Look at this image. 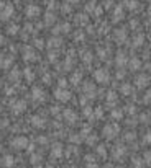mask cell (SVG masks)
<instances>
[{
    "mask_svg": "<svg viewBox=\"0 0 151 168\" xmlns=\"http://www.w3.org/2000/svg\"><path fill=\"white\" fill-rule=\"evenodd\" d=\"M118 131H120V127L117 126V124H109V126H105L104 127V137L105 139H115L118 136Z\"/></svg>",
    "mask_w": 151,
    "mask_h": 168,
    "instance_id": "6da1fadb",
    "label": "cell"
},
{
    "mask_svg": "<svg viewBox=\"0 0 151 168\" xmlns=\"http://www.w3.org/2000/svg\"><path fill=\"white\" fill-rule=\"evenodd\" d=\"M12 147L17 149V150H23L26 147H30V141H28L26 137L20 136V137H17V139H13V141H12Z\"/></svg>",
    "mask_w": 151,
    "mask_h": 168,
    "instance_id": "7a4b0ae2",
    "label": "cell"
},
{
    "mask_svg": "<svg viewBox=\"0 0 151 168\" xmlns=\"http://www.w3.org/2000/svg\"><path fill=\"white\" fill-rule=\"evenodd\" d=\"M94 78H95V82H99V83H107V82H109V78H110V75H109V72H107L105 69H97L94 72Z\"/></svg>",
    "mask_w": 151,
    "mask_h": 168,
    "instance_id": "3957f363",
    "label": "cell"
},
{
    "mask_svg": "<svg viewBox=\"0 0 151 168\" xmlns=\"http://www.w3.org/2000/svg\"><path fill=\"white\" fill-rule=\"evenodd\" d=\"M54 96H56V100L57 101H69V98H71V93H69V90H66V88H57L56 91H54Z\"/></svg>",
    "mask_w": 151,
    "mask_h": 168,
    "instance_id": "277c9868",
    "label": "cell"
},
{
    "mask_svg": "<svg viewBox=\"0 0 151 168\" xmlns=\"http://www.w3.org/2000/svg\"><path fill=\"white\" fill-rule=\"evenodd\" d=\"M148 83H149V77L146 74H141L135 78V85L138 86V88H145V86H148Z\"/></svg>",
    "mask_w": 151,
    "mask_h": 168,
    "instance_id": "5b68a950",
    "label": "cell"
},
{
    "mask_svg": "<svg viewBox=\"0 0 151 168\" xmlns=\"http://www.w3.org/2000/svg\"><path fill=\"white\" fill-rule=\"evenodd\" d=\"M12 13H13V7L12 5H7L5 10H2V13H0V18H2V20H8L12 17Z\"/></svg>",
    "mask_w": 151,
    "mask_h": 168,
    "instance_id": "8992f818",
    "label": "cell"
},
{
    "mask_svg": "<svg viewBox=\"0 0 151 168\" xmlns=\"http://www.w3.org/2000/svg\"><path fill=\"white\" fill-rule=\"evenodd\" d=\"M51 157L53 158H61L62 157V147L59 144H56L54 147H53V150H51Z\"/></svg>",
    "mask_w": 151,
    "mask_h": 168,
    "instance_id": "52a82bcc",
    "label": "cell"
},
{
    "mask_svg": "<svg viewBox=\"0 0 151 168\" xmlns=\"http://www.w3.org/2000/svg\"><path fill=\"white\" fill-rule=\"evenodd\" d=\"M30 122L33 124L35 127H43V126H45V119L40 118V116H33V118L30 119Z\"/></svg>",
    "mask_w": 151,
    "mask_h": 168,
    "instance_id": "ba28073f",
    "label": "cell"
},
{
    "mask_svg": "<svg viewBox=\"0 0 151 168\" xmlns=\"http://www.w3.org/2000/svg\"><path fill=\"white\" fill-rule=\"evenodd\" d=\"M64 119H66L67 122H74L76 121V113L73 111V109H66V111H64Z\"/></svg>",
    "mask_w": 151,
    "mask_h": 168,
    "instance_id": "9c48e42d",
    "label": "cell"
},
{
    "mask_svg": "<svg viewBox=\"0 0 151 168\" xmlns=\"http://www.w3.org/2000/svg\"><path fill=\"white\" fill-rule=\"evenodd\" d=\"M26 13H28V17H38V15H40V7H36V5L28 7V8H26Z\"/></svg>",
    "mask_w": 151,
    "mask_h": 168,
    "instance_id": "30bf717a",
    "label": "cell"
},
{
    "mask_svg": "<svg viewBox=\"0 0 151 168\" xmlns=\"http://www.w3.org/2000/svg\"><path fill=\"white\" fill-rule=\"evenodd\" d=\"M26 103L25 101H17V103H13V111L15 113H21V111H25L26 109V106H25Z\"/></svg>",
    "mask_w": 151,
    "mask_h": 168,
    "instance_id": "8fae6325",
    "label": "cell"
},
{
    "mask_svg": "<svg viewBox=\"0 0 151 168\" xmlns=\"http://www.w3.org/2000/svg\"><path fill=\"white\" fill-rule=\"evenodd\" d=\"M115 39H117L118 42H125V39H127V33L121 31V30H117V33H115Z\"/></svg>",
    "mask_w": 151,
    "mask_h": 168,
    "instance_id": "7c38bea8",
    "label": "cell"
},
{
    "mask_svg": "<svg viewBox=\"0 0 151 168\" xmlns=\"http://www.w3.org/2000/svg\"><path fill=\"white\" fill-rule=\"evenodd\" d=\"M33 100H43L45 98V95H43V91H41V88H33Z\"/></svg>",
    "mask_w": 151,
    "mask_h": 168,
    "instance_id": "4fadbf2b",
    "label": "cell"
},
{
    "mask_svg": "<svg viewBox=\"0 0 151 168\" xmlns=\"http://www.w3.org/2000/svg\"><path fill=\"white\" fill-rule=\"evenodd\" d=\"M140 65H141V62H140V59H136V57L130 61V69H132V70H138Z\"/></svg>",
    "mask_w": 151,
    "mask_h": 168,
    "instance_id": "5bb4252c",
    "label": "cell"
},
{
    "mask_svg": "<svg viewBox=\"0 0 151 168\" xmlns=\"http://www.w3.org/2000/svg\"><path fill=\"white\" fill-rule=\"evenodd\" d=\"M25 61H35V59H36V56H35V52H33V51H30V49H26L25 51Z\"/></svg>",
    "mask_w": 151,
    "mask_h": 168,
    "instance_id": "9a60e30c",
    "label": "cell"
},
{
    "mask_svg": "<svg viewBox=\"0 0 151 168\" xmlns=\"http://www.w3.org/2000/svg\"><path fill=\"white\" fill-rule=\"evenodd\" d=\"M132 85H128V83H123V85H121V88H120V91L121 93H123V95H130L132 93Z\"/></svg>",
    "mask_w": 151,
    "mask_h": 168,
    "instance_id": "2e32d148",
    "label": "cell"
},
{
    "mask_svg": "<svg viewBox=\"0 0 151 168\" xmlns=\"http://www.w3.org/2000/svg\"><path fill=\"white\" fill-rule=\"evenodd\" d=\"M132 165L135 168H143V165H145V160H141V158H133L132 160Z\"/></svg>",
    "mask_w": 151,
    "mask_h": 168,
    "instance_id": "e0dca14e",
    "label": "cell"
},
{
    "mask_svg": "<svg viewBox=\"0 0 151 168\" xmlns=\"http://www.w3.org/2000/svg\"><path fill=\"white\" fill-rule=\"evenodd\" d=\"M2 165H5V166H12V165H13V158H12L10 155H5V157L2 158Z\"/></svg>",
    "mask_w": 151,
    "mask_h": 168,
    "instance_id": "ac0fdd59",
    "label": "cell"
},
{
    "mask_svg": "<svg viewBox=\"0 0 151 168\" xmlns=\"http://www.w3.org/2000/svg\"><path fill=\"white\" fill-rule=\"evenodd\" d=\"M127 62V56L123 54V52H120L118 56H117V65H123Z\"/></svg>",
    "mask_w": 151,
    "mask_h": 168,
    "instance_id": "d6986e66",
    "label": "cell"
},
{
    "mask_svg": "<svg viewBox=\"0 0 151 168\" xmlns=\"http://www.w3.org/2000/svg\"><path fill=\"white\" fill-rule=\"evenodd\" d=\"M143 158H145V163H146L148 166H151V152H145Z\"/></svg>",
    "mask_w": 151,
    "mask_h": 168,
    "instance_id": "ffe728a7",
    "label": "cell"
},
{
    "mask_svg": "<svg viewBox=\"0 0 151 168\" xmlns=\"http://www.w3.org/2000/svg\"><path fill=\"white\" fill-rule=\"evenodd\" d=\"M25 75H26V80H28V82H33L35 75H33V72H31L30 69H26V70H25Z\"/></svg>",
    "mask_w": 151,
    "mask_h": 168,
    "instance_id": "44dd1931",
    "label": "cell"
},
{
    "mask_svg": "<svg viewBox=\"0 0 151 168\" xmlns=\"http://www.w3.org/2000/svg\"><path fill=\"white\" fill-rule=\"evenodd\" d=\"M120 155H125V149L123 147H117V150H115V157H120Z\"/></svg>",
    "mask_w": 151,
    "mask_h": 168,
    "instance_id": "7402d4cb",
    "label": "cell"
},
{
    "mask_svg": "<svg viewBox=\"0 0 151 168\" xmlns=\"http://www.w3.org/2000/svg\"><path fill=\"white\" fill-rule=\"evenodd\" d=\"M107 101H110V103H115V101H117V95H113V91H110V95L107 96Z\"/></svg>",
    "mask_w": 151,
    "mask_h": 168,
    "instance_id": "603a6c76",
    "label": "cell"
},
{
    "mask_svg": "<svg viewBox=\"0 0 151 168\" xmlns=\"http://www.w3.org/2000/svg\"><path fill=\"white\" fill-rule=\"evenodd\" d=\"M53 21H54V17H53V13H48V15H46V23H48V25H51Z\"/></svg>",
    "mask_w": 151,
    "mask_h": 168,
    "instance_id": "cb8c5ba5",
    "label": "cell"
},
{
    "mask_svg": "<svg viewBox=\"0 0 151 168\" xmlns=\"http://www.w3.org/2000/svg\"><path fill=\"white\" fill-rule=\"evenodd\" d=\"M17 31H18V26H17V25H12V26H10V30H8V33H10V34H15Z\"/></svg>",
    "mask_w": 151,
    "mask_h": 168,
    "instance_id": "d4e9b609",
    "label": "cell"
},
{
    "mask_svg": "<svg viewBox=\"0 0 151 168\" xmlns=\"http://www.w3.org/2000/svg\"><path fill=\"white\" fill-rule=\"evenodd\" d=\"M18 75H20V74H18V72H17V70H13V72H12V75H10V78L13 80V82H15V78L18 80Z\"/></svg>",
    "mask_w": 151,
    "mask_h": 168,
    "instance_id": "484cf974",
    "label": "cell"
},
{
    "mask_svg": "<svg viewBox=\"0 0 151 168\" xmlns=\"http://www.w3.org/2000/svg\"><path fill=\"white\" fill-rule=\"evenodd\" d=\"M66 85H67V82H66L64 78H61V80H59V88H66Z\"/></svg>",
    "mask_w": 151,
    "mask_h": 168,
    "instance_id": "4316f807",
    "label": "cell"
},
{
    "mask_svg": "<svg viewBox=\"0 0 151 168\" xmlns=\"http://www.w3.org/2000/svg\"><path fill=\"white\" fill-rule=\"evenodd\" d=\"M112 116H113V118H120V116H121V111H118V109H115V111L112 113Z\"/></svg>",
    "mask_w": 151,
    "mask_h": 168,
    "instance_id": "83f0119b",
    "label": "cell"
},
{
    "mask_svg": "<svg viewBox=\"0 0 151 168\" xmlns=\"http://www.w3.org/2000/svg\"><path fill=\"white\" fill-rule=\"evenodd\" d=\"M61 44V39H51V46H59Z\"/></svg>",
    "mask_w": 151,
    "mask_h": 168,
    "instance_id": "f1b7e54d",
    "label": "cell"
},
{
    "mask_svg": "<svg viewBox=\"0 0 151 168\" xmlns=\"http://www.w3.org/2000/svg\"><path fill=\"white\" fill-rule=\"evenodd\" d=\"M94 142H97V137L92 136V137H89V139H87V144H94Z\"/></svg>",
    "mask_w": 151,
    "mask_h": 168,
    "instance_id": "f546056e",
    "label": "cell"
},
{
    "mask_svg": "<svg viewBox=\"0 0 151 168\" xmlns=\"http://www.w3.org/2000/svg\"><path fill=\"white\" fill-rule=\"evenodd\" d=\"M97 152L100 153V155H105V147H102V145H100V147L97 149Z\"/></svg>",
    "mask_w": 151,
    "mask_h": 168,
    "instance_id": "4dcf8cb0",
    "label": "cell"
},
{
    "mask_svg": "<svg viewBox=\"0 0 151 168\" xmlns=\"http://www.w3.org/2000/svg\"><path fill=\"white\" fill-rule=\"evenodd\" d=\"M141 42H143V36H138V38H136V42H135V44H136V46H140Z\"/></svg>",
    "mask_w": 151,
    "mask_h": 168,
    "instance_id": "1f68e13d",
    "label": "cell"
},
{
    "mask_svg": "<svg viewBox=\"0 0 151 168\" xmlns=\"http://www.w3.org/2000/svg\"><path fill=\"white\" fill-rule=\"evenodd\" d=\"M38 142H40V144H46V142H48V139H46V137H40V139H38Z\"/></svg>",
    "mask_w": 151,
    "mask_h": 168,
    "instance_id": "d6a6232c",
    "label": "cell"
},
{
    "mask_svg": "<svg viewBox=\"0 0 151 168\" xmlns=\"http://www.w3.org/2000/svg\"><path fill=\"white\" fill-rule=\"evenodd\" d=\"M145 141H146V142H149V144H151V132H148V134H146V136H145Z\"/></svg>",
    "mask_w": 151,
    "mask_h": 168,
    "instance_id": "836d02e7",
    "label": "cell"
},
{
    "mask_svg": "<svg viewBox=\"0 0 151 168\" xmlns=\"http://www.w3.org/2000/svg\"><path fill=\"white\" fill-rule=\"evenodd\" d=\"M90 113H92V109H90V108H85V109H84V114H85V116H89Z\"/></svg>",
    "mask_w": 151,
    "mask_h": 168,
    "instance_id": "e575fe53",
    "label": "cell"
},
{
    "mask_svg": "<svg viewBox=\"0 0 151 168\" xmlns=\"http://www.w3.org/2000/svg\"><path fill=\"white\" fill-rule=\"evenodd\" d=\"M94 7H95V2H92V3H89V5H87V10H92V8H94Z\"/></svg>",
    "mask_w": 151,
    "mask_h": 168,
    "instance_id": "d590c367",
    "label": "cell"
},
{
    "mask_svg": "<svg viewBox=\"0 0 151 168\" xmlns=\"http://www.w3.org/2000/svg\"><path fill=\"white\" fill-rule=\"evenodd\" d=\"M77 21H79V23H85V17H79Z\"/></svg>",
    "mask_w": 151,
    "mask_h": 168,
    "instance_id": "8d00e7d4",
    "label": "cell"
},
{
    "mask_svg": "<svg viewBox=\"0 0 151 168\" xmlns=\"http://www.w3.org/2000/svg\"><path fill=\"white\" fill-rule=\"evenodd\" d=\"M85 168H97V165H95V163H90V165H87Z\"/></svg>",
    "mask_w": 151,
    "mask_h": 168,
    "instance_id": "74e56055",
    "label": "cell"
},
{
    "mask_svg": "<svg viewBox=\"0 0 151 168\" xmlns=\"http://www.w3.org/2000/svg\"><path fill=\"white\" fill-rule=\"evenodd\" d=\"M148 12H149V15H151V5L148 7Z\"/></svg>",
    "mask_w": 151,
    "mask_h": 168,
    "instance_id": "f35d334b",
    "label": "cell"
},
{
    "mask_svg": "<svg viewBox=\"0 0 151 168\" xmlns=\"http://www.w3.org/2000/svg\"><path fill=\"white\" fill-rule=\"evenodd\" d=\"M45 168H54L53 165H48V166H45Z\"/></svg>",
    "mask_w": 151,
    "mask_h": 168,
    "instance_id": "ab89813d",
    "label": "cell"
},
{
    "mask_svg": "<svg viewBox=\"0 0 151 168\" xmlns=\"http://www.w3.org/2000/svg\"><path fill=\"white\" fill-rule=\"evenodd\" d=\"M148 25H149V28H151V18H149V21H148Z\"/></svg>",
    "mask_w": 151,
    "mask_h": 168,
    "instance_id": "60d3db41",
    "label": "cell"
},
{
    "mask_svg": "<svg viewBox=\"0 0 151 168\" xmlns=\"http://www.w3.org/2000/svg\"><path fill=\"white\" fill-rule=\"evenodd\" d=\"M69 168H76V166H69Z\"/></svg>",
    "mask_w": 151,
    "mask_h": 168,
    "instance_id": "b9f144b4",
    "label": "cell"
}]
</instances>
